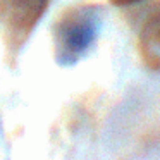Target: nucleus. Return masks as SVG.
<instances>
[{
	"mask_svg": "<svg viewBox=\"0 0 160 160\" xmlns=\"http://www.w3.org/2000/svg\"><path fill=\"white\" fill-rule=\"evenodd\" d=\"M100 26V7L93 4L74 5L62 12L53 26L57 62L71 66L78 62L95 40Z\"/></svg>",
	"mask_w": 160,
	"mask_h": 160,
	"instance_id": "1",
	"label": "nucleus"
},
{
	"mask_svg": "<svg viewBox=\"0 0 160 160\" xmlns=\"http://www.w3.org/2000/svg\"><path fill=\"white\" fill-rule=\"evenodd\" d=\"M48 4L50 0H0V26L12 45L28 38Z\"/></svg>",
	"mask_w": 160,
	"mask_h": 160,
	"instance_id": "2",
	"label": "nucleus"
},
{
	"mask_svg": "<svg viewBox=\"0 0 160 160\" xmlns=\"http://www.w3.org/2000/svg\"><path fill=\"white\" fill-rule=\"evenodd\" d=\"M139 53L145 64L153 71H160V11L145 21L139 33Z\"/></svg>",
	"mask_w": 160,
	"mask_h": 160,
	"instance_id": "3",
	"label": "nucleus"
},
{
	"mask_svg": "<svg viewBox=\"0 0 160 160\" xmlns=\"http://www.w3.org/2000/svg\"><path fill=\"white\" fill-rule=\"evenodd\" d=\"M114 5H119V7H126V5H132V4H138L141 0H110Z\"/></svg>",
	"mask_w": 160,
	"mask_h": 160,
	"instance_id": "4",
	"label": "nucleus"
}]
</instances>
